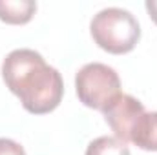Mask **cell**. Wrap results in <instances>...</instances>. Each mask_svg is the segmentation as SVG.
Returning <instances> with one entry per match:
<instances>
[{
  "instance_id": "6da1fadb",
  "label": "cell",
  "mask_w": 157,
  "mask_h": 155,
  "mask_svg": "<svg viewBox=\"0 0 157 155\" xmlns=\"http://www.w3.org/2000/svg\"><path fill=\"white\" fill-rule=\"evenodd\" d=\"M6 88L18 97L28 113L44 115L59 108L64 95V82L53 66L35 49L20 47L6 55L2 62Z\"/></svg>"
},
{
  "instance_id": "7a4b0ae2",
  "label": "cell",
  "mask_w": 157,
  "mask_h": 155,
  "mask_svg": "<svg viewBox=\"0 0 157 155\" xmlns=\"http://www.w3.org/2000/svg\"><path fill=\"white\" fill-rule=\"evenodd\" d=\"M90 33L101 49L112 55H124L137 46L141 26L130 11L122 7H106L91 18Z\"/></svg>"
},
{
  "instance_id": "3957f363",
  "label": "cell",
  "mask_w": 157,
  "mask_h": 155,
  "mask_svg": "<svg viewBox=\"0 0 157 155\" xmlns=\"http://www.w3.org/2000/svg\"><path fill=\"white\" fill-rule=\"evenodd\" d=\"M75 91L86 108L104 112L121 95V78L113 68L102 62H90L75 75Z\"/></svg>"
},
{
  "instance_id": "277c9868",
  "label": "cell",
  "mask_w": 157,
  "mask_h": 155,
  "mask_svg": "<svg viewBox=\"0 0 157 155\" xmlns=\"http://www.w3.org/2000/svg\"><path fill=\"white\" fill-rule=\"evenodd\" d=\"M102 113H104V120L112 128L113 135L126 144L130 142V133H132L135 120L144 113V106L135 97L121 93Z\"/></svg>"
},
{
  "instance_id": "5b68a950",
  "label": "cell",
  "mask_w": 157,
  "mask_h": 155,
  "mask_svg": "<svg viewBox=\"0 0 157 155\" xmlns=\"http://www.w3.org/2000/svg\"><path fill=\"white\" fill-rule=\"evenodd\" d=\"M130 142L144 152H157V112H144L135 120Z\"/></svg>"
},
{
  "instance_id": "8992f818",
  "label": "cell",
  "mask_w": 157,
  "mask_h": 155,
  "mask_svg": "<svg viewBox=\"0 0 157 155\" xmlns=\"http://www.w3.org/2000/svg\"><path fill=\"white\" fill-rule=\"evenodd\" d=\"M37 13L33 0H0V20L11 26L28 24Z\"/></svg>"
},
{
  "instance_id": "52a82bcc",
  "label": "cell",
  "mask_w": 157,
  "mask_h": 155,
  "mask_svg": "<svg viewBox=\"0 0 157 155\" xmlns=\"http://www.w3.org/2000/svg\"><path fill=\"white\" fill-rule=\"evenodd\" d=\"M86 155H130L128 146L119 141L117 137H97L93 139L88 148H86Z\"/></svg>"
},
{
  "instance_id": "ba28073f",
  "label": "cell",
  "mask_w": 157,
  "mask_h": 155,
  "mask_svg": "<svg viewBox=\"0 0 157 155\" xmlns=\"http://www.w3.org/2000/svg\"><path fill=\"white\" fill-rule=\"evenodd\" d=\"M0 155H26V152L17 141L0 137Z\"/></svg>"
},
{
  "instance_id": "9c48e42d",
  "label": "cell",
  "mask_w": 157,
  "mask_h": 155,
  "mask_svg": "<svg viewBox=\"0 0 157 155\" xmlns=\"http://www.w3.org/2000/svg\"><path fill=\"white\" fill-rule=\"evenodd\" d=\"M146 11H148V15H150V18L155 22L157 26V0H146Z\"/></svg>"
}]
</instances>
